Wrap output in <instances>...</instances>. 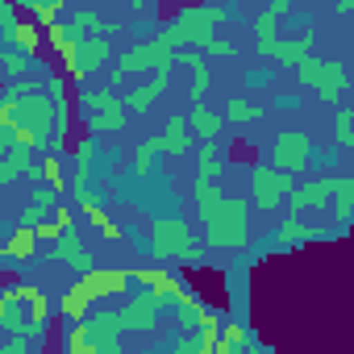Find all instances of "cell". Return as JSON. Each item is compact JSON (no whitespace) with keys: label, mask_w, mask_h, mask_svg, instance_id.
Instances as JSON below:
<instances>
[{"label":"cell","mask_w":354,"mask_h":354,"mask_svg":"<svg viewBox=\"0 0 354 354\" xmlns=\"http://www.w3.org/2000/svg\"><path fill=\"white\" fill-rule=\"evenodd\" d=\"M192 201L201 205L205 230H209V246L221 250H242L250 242V225H246V205L238 196H225L213 180H196L192 184Z\"/></svg>","instance_id":"1"},{"label":"cell","mask_w":354,"mask_h":354,"mask_svg":"<svg viewBox=\"0 0 354 354\" xmlns=\"http://www.w3.org/2000/svg\"><path fill=\"white\" fill-rule=\"evenodd\" d=\"M225 17H230L225 9H184L180 17H175V21L158 34V42H162V46H171V50H184L188 42L205 46V42L213 38V30H217Z\"/></svg>","instance_id":"2"},{"label":"cell","mask_w":354,"mask_h":354,"mask_svg":"<svg viewBox=\"0 0 354 354\" xmlns=\"http://www.w3.org/2000/svg\"><path fill=\"white\" fill-rule=\"evenodd\" d=\"M80 109L88 117V133H113L125 125V100H117L109 88H84Z\"/></svg>","instance_id":"3"},{"label":"cell","mask_w":354,"mask_h":354,"mask_svg":"<svg viewBox=\"0 0 354 354\" xmlns=\"http://www.w3.org/2000/svg\"><path fill=\"white\" fill-rule=\"evenodd\" d=\"M175 59H180V50H171V46H162L158 38L154 42H146V46H133V50H125L121 59H117V67H113V84H121L125 75H138V71H171L175 67Z\"/></svg>","instance_id":"4"},{"label":"cell","mask_w":354,"mask_h":354,"mask_svg":"<svg viewBox=\"0 0 354 354\" xmlns=\"http://www.w3.org/2000/svg\"><path fill=\"white\" fill-rule=\"evenodd\" d=\"M150 250L158 254V259H196L201 254V246L192 242V234H188V225L184 221H158L154 225V238H150Z\"/></svg>","instance_id":"5"},{"label":"cell","mask_w":354,"mask_h":354,"mask_svg":"<svg viewBox=\"0 0 354 354\" xmlns=\"http://www.w3.org/2000/svg\"><path fill=\"white\" fill-rule=\"evenodd\" d=\"M292 192H296L292 175H283V171H275V167H254V175H250V196H254V205H259L263 213H271L283 196L292 201Z\"/></svg>","instance_id":"6"},{"label":"cell","mask_w":354,"mask_h":354,"mask_svg":"<svg viewBox=\"0 0 354 354\" xmlns=\"http://www.w3.org/2000/svg\"><path fill=\"white\" fill-rule=\"evenodd\" d=\"M300 80L313 84L325 100H342V92H346V84H350V75H346L342 63H317V59H304V63H300Z\"/></svg>","instance_id":"7"},{"label":"cell","mask_w":354,"mask_h":354,"mask_svg":"<svg viewBox=\"0 0 354 354\" xmlns=\"http://www.w3.org/2000/svg\"><path fill=\"white\" fill-rule=\"evenodd\" d=\"M271 162H275V171H283V175H296V171H304V167H308V138H304L300 129H288V133H279Z\"/></svg>","instance_id":"8"},{"label":"cell","mask_w":354,"mask_h":354,"mask_svg":"<svg viewBox=\"0 0 354 354\" xmlns=\"http://www.w3.org/2000/svg\"><path fill=\"white\" fill-rule=\"evenodd\" d=\"M138 279L150 288V296L158 304H184V300H192V292L175 279V275H167V271H138Z\"/></svg>","instance_id":"9"},{"label":"cell","mask_w":354,"mask_h":354,"mask_svg":"<svg viewBox=\"0 0 354 354\" xmlns=\"http://www.w3.org/2000/svg\"><path fill=\"white\" fill-rule=\"evenodd\" d=\"M333 184H337V180H329V175H321V180H313V184H300V188L292 192V201H288V205H292V217L329 205V201H333Z\"/></svg>","instance_id":"10"},{"label":"cell","mask_w":354,"mask_h":354,"mask_svg":"<svg viewBox=\"0 0 354 354\" xmlns=\"http://www.w3.org/2000/svg\"><path fill=\"white\" fill-rule=\"evenodd\" d=\"M92 300H96V296H92V288L80 279L75 288H67V292H63V300H59V313H63L67 321L84 325V321H88V313H92Z\"/></svg>","instance_id":"11"},{"label":"cell","mask_w":354,"mask_h":354,"mask_svg":"<svg viewBox=\"0 0 354 354\" xmlns=\"http://www.w3.org/2000/svg\"><path fill=\"white\" fill-rule=\"evenodd\" d=\"M50 259H55V263H71V267H75V271H84V275H88V271H96V267H92V259H88V250L80 246V234H75V230H71V234H63V238L55 242Z\"/></svg>","instance_id":"12"},{"label":"cell","mask_w":354,"mask_h":354,"mask_svg":"<svg viewBox=\"0 0 354 354\" xmlns=\"http://www.w3.org/2000/svg\"><path fill=\"white\" fill-rule=\"evenodd\" d=\"M34 150L26 146H5V162H0V184H13L17 175H34Z\"/></svg>","instance_id":"13"},{"label":"cell","mask_w":354,"mask_h":354,"mask_svg":"<svg viewBox=\"0 0 354 354\" xmlns=\"http://www.w3.org/2000/svg\"><path fill=\"white\" fill-rule=\"evenodd\" d=\"M167 80H171V71H154V80H150V84H142V88H133V92H125V96H121V100H125V109L146 113V109L154 104V96H162V92H167Z\"/></svg>","instance_id":"14"},{"label":"cell","mask_w":354,"mask_h":354,"mask_svg":"<svg viewBox=\"0 0 354 354\" xmlns=\"http://www.w3.org/2000/svg\"><path fill=\"white\" fill-rule=\"evenodd\" d=\"M275 234H279V242H288V246H300V242H313V238H329V230H313V225H304L300 217H283Z\"/></svg>","instance_id":"15"},{"label":"cell","mask_w":354,"mask_h":354,"mask_svg":"<svg viewBox=\"0 0 354 354\" xmlns=\"http://www.w3.org/2000/svg\"><path fill=\"white\" fill-rule=\"evenodd\" d=\"M84 283L92 288V296H117V292H125L129 279H125L121 271H88Z\"/></svg>","instance_id":"16"},{"label":"cell","mask_w":354,"mask_h":354,"mask_svg":"<svg viewBox=\"0 0 354 354\" xmlns=\"http://www.w3.org/2000/svg\"><path fill=\"white\" fill-rule=\"evenodd\" d=\"M67 354H100V333L92 329V321H84L67 333Z\"/></svg>","instance_id":"17"},{"label":"cell","mask_w":354,"mask_h":354,"mask_svg":"<svg viewBox=\"0 0 354 354\" xmlns=\"http://www.w3.org/2000/svg\"><path fill=\"white\" fill-rule=\"evenodd\" d=\"M188 121L184 117H171L167 121V129H162V150H171V154H184L188 146H192V138H188Z\"/></svg>","instance_id":"18"},{"label":"cell","mask_w":354,"mask_h":354,"mask_svg":"<svg viewBox=\"0 0 354 354\" xmlns=\"http://www.w3.org/2000/svg\"><path fill=\"white\" fill-rule=\"evenodd\" d=\"M188 125H192V129H196L205 142H213V138L221 133V117H217V113H209L205 104H192V113H188Z\"/></svg>","instance_id":"19"},{"label":"cell","mask_w":354,"mask_h":354,"mask_svg":"<svg viewBox=\"0 0 354 354\" xmlns=\"http://www.w3.org/2000/svg\"><path fill=\"white\" fill-rule=\"evenodd\" d=\"M34 242H38V230L17 225V230H13V238L5 242V259H30V254H34Z\"/></svg>","instance_id":"20"},{"label":"cell","mask_w":354,"mask_h":354,"mask_svg":"<svg viewBox=\"0 0 354 354\" xmlns=\"http://www.w3.org/2000/svg\"><path fill=\"white\" fill-rule=\"evenodd\" d=\"M333 213H337V225L350 221V213H354V180H337L333 184Z\"/></svg>","instance_id":"21"},{"label":"cell","mask_w":354,"mask_h":354,"mask_svg":"<svg viewBox=\"0 0 354 354\" xmlns=\"http://www.w3.org/2000/svg\"><path fill=\"white\" fill-rule=\"evenodd\" d=\"M0 67H5V75L17 84L26 71H30V55H21V50H13V46H5V55H0Z\"/></svg>","instance_id":"22"},{"label":"cell","mask_w":354,"mask_h":354,"mask_svg":"<svg viewBox=\"0 0 354 354\" xmlns=\"http://www.w3.org/2000/svg\"><path fill=\"white\" fill-rule=\"evenodd\" d=\"M217 171H221V154H217L213 142H205L201 146V171H196V180H213Z\"/></svg>","instance_id":"23"},{"label":"cell","mask_w":354,"mask_h":354,"mask_svg":"<svg viewBox=\"0 0 354 354\" xmlns=\"http://www.w3.org/2000/svg\"><path fill=\"white\" fill-rule=\"evenodd\" d=\"M9 46L21 50V55H34V46H38V30H34V26H21V30L9 38Z\"/></svg>","instance_id":"24"},{"label":"cell","mask_w":354,"mask_h":354,"mask_svg":"<svg viewBox=\"0 0 354 354\" xmlns=\"http://www.w3.org/2000/svg\"><path fill=\"white\" fill-rule=\"evenodd\" d=\"M225 117L230 121H254V117H263V109L259 104H246V100H230L225 104Z\"/></svg>","instance_id":"25"},{"label":"cell","mask_w":354,"mask_h":354,"mask_svg":"<svg viewBox=\"0 0 354 354\" xmlns=\"http://www.w3.org/2000/svg\"><path fill=\"white\" fill-rule=\"evenodd\" d=\"M221 342H230L234 350H242V346H246V325H242V321H225V329H221Z\"/></svg>","instance_id":"26"},{"label":"cell","mask_w":354,"mask_h":354,"mask_svg":"<svg viewBox=\"0 0 354 354\" xmlns=\"http://www.w3.org/2000/svg\"><path fill=\"white\" fill-rule=\"evenodd\" d=\"M0 30H5V42H9V38H13V34L21 30V26H17V9L9 5V0H5V5H0Z\"/></svg>","instance_id":"27"},{"label":"cell","mask_w":354,"mask_h":354,"mask_svg":"<svg viewBox=\"0 0 354 354\" xmlns=\"http://www.w3.org/2000/svg\"><path fill=\"white\" fill-rule=\"evenodd\" d=\"M337 142H342V146H350V142H354V113H350V109H342V113H337Z\"/></svg>","instance_id":"28"},{"label":"cell","mask_w":354,"mask_h":354,"mask_svg":"<svg viewBox=\"0 0 354 354\" xmlns=\"http://www.w3.org/2000/svg\"><path fill=\"white\" fill-rule=\"evenodd\" d=\"M158 150H162V138H154V142H146V146L138 150V175H146V171H150V158H154Z\"/></svg>","instance_id":"29"},{"label":"cell","mask_w":354,"mask_h":354,"mask_svg":"<svg viewBox=\"0 0 354 354\" xmlns=\"http://www.w3.org/2000/svg\"><path fill=\"white\" fill-rule=\"evenodd\" d=\"M30 13L46 26V30H55V17H59V5H30Z\"/></svg>","instance_id":"30"},{"label":"cell","mask_w":354,"mask_h":354,"mask_svg":"<svg viewBox=\"0 0 354 354\" xmlns=\"http://www.w3.org/2000/svg\"><path fill=\"white\" fill-rule=\"evenodd\" d=\"M205 50H213V55H234V42H221V38H209V42H205Z\"/></svg>","instance_id":"31"},{"label":"cell","mask_w":354,"mask_h":354,"mask_svg":"<svg viewBox=\"0 0 354 354\" xmlns=\"http://www.w3.org/2000/svg\"><path fill=\"white\" fill-rule=\"evenodd\" d=\"M342 9H346V13H354V5H342Z\"/></svg>","instance_id":"32"},{"label":"cell","mask_w":354,"mask_h":354,"mask_svg":"<svg viewBox=\"0 0 354 354\" xmlns=\"http://www.w3.org/2000/svg\"><path fill=\"white\" fill-rule=\"evenodd\" d=\"M259 354H271V350H259Z\"/></svg>","instance_id":"33"}]
</instances>
